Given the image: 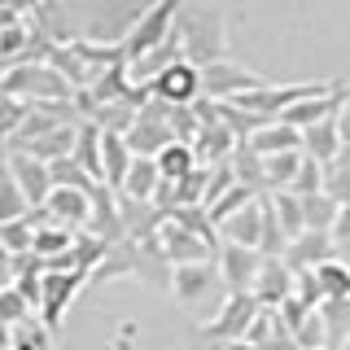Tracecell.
I'll return each instance as SVG.
<instances>
[{"label": "cell", "instance_id": "cell-1", "mask_svg": "<svg viewBox=\"0 0 350 350\" xmlns=\"http://www.w3.org/2000/svg\"><path fill=\"white\" fill-rule=\"evenodd\" d=\"M175 40H180V57L193 66L224 62V14H215V9H184L175 18Z\"/></svg>", "mask_w": 350, "mask_h": 350}, {"label": "cell", "instance_id": "cell-2", "mask_svg": "<svg viewBox=\"0 0 350 350\" xmlns=\"http://www.w3.org/2000/svg\"><path fill=\"white\" fill-rule=\"evenodd\" d=\"M254 315H258L254 293H228V298L219 302V311L202 324V337L206 342H219V346H237V342H245Z\"/></svg>", "mask_w": 350, "mask_h": 350}, {"label": "cell", "instance_id": "cell-3", "mask_svg": "<svg viewBox=\"0 0 350 350\" xmlns=\"http://www.w3.org/2000/svg\"><path fill=\"white\" fill-rule=\"evenodd\" d=\"M175 18H180V0H158L145 18L131 27V36L123 40L127 62L131 57H145V53H153V49H162V44L175 36Z\"/></svg>", "mask_w": 350, "mask_h": 350}, {"label": "cell", "instance_id": "cell-4", "mask_svg": "<svg viewBox=\"0 0 350 350\" xmlns=\"http://www.w3.org/2000/svg\"><path fill=\"white\" fill-rule=\"evenodd\" d=\"M153 237H158V250L171 267H184V262H215V241L189 232V228L175 224V219H162Z\"/></svg>", "mask_w": 350, "mask_h": 350}, {"label": "cell", "instance_id": "cell-5", "mask_svg": "<svg viewBox=\"0 0 350 350\" xmlns=\"http://www.w3.org/2000/svg\"><path fill=\"white\" fill-rule=\"evenodd\" d=\"M167 289L180 298L184 306H197V302H206V298H228V289H224V280H219V267L215 262H184V267H171V284Z\"/></svg>", "mask_w": 350, "mask_h": 350}, {"label": "cell", "instance_id": "cell-6", "mask_svg": "<svg viewBox=\"0 0 350 350\" xmlns=\"http://www.w3.org/2000/svg\"><path fill=\"white\" fill-rule=\"evenodd\" d=\"M262 83H267V79H258L254 70L232 66V62L202 66V96H211V101H237V96L254 92V88H262Z\"/></svg>", "mask_w": 350, "mask_h": 350}, {"label": "cell", "instance_id": "cell-7", "mask_svg": "<svg viewBox=\"0 0 350 350\" xmlns=\"http://www.w3.org/2000/svg\"><path fill=\"white\" fill-rule=\"evenodd\" d=\"M215 267H219V280H224L228 293H250V289H254V280H258L262 254H258V250H245V245L224 241V245L215 250Z\"/></svg>", "mask_w": 350, "mask_h": 350}, {"label": "cell", "instance_id": "cell-8", "mask_svg": "<svg viewBox=\"0 0 350 350\" xmlns=\"http://www.w3.org/2000/svg\"><path fill=\"white\" fill-rule=\"evenodd\" d=\"M153 96L158 101H167V105H197L202 101V66H193V62H171L167 70L153 79Z\"/></svg>", "mask_w": 350, "mask_h": 350}, {"label": "cell", "instance_id": "cell-9", "mask_svg": "<svg viewBox=\"0 0 350 350\" xmlns=\"http://www.w3.org/2000/svg\"><path fill=\"white\" fill-rule=\"evenodd\" d=\"M96 189V184H92ZM92 189H66V184H53L49 202H44V215L57 228H88L92 224Z\"/></svg>", "mask_w": 350, "mask_h": 350}, {"label": "cell", "instance_id": "cell-10", "mask_svg": "<svg viewBox=\"0 0 350 350\" xmlns=\"http://www.w3.org/2000/svg\"><path fill=\"white\" fill-rule=\"evenodd\" d=\"M9 171H14V180H18L22 197H27V206H44V202H49V193H53L49 162H40V158H31V153L14 149V153H9Z\"/></svg>", "mask_w": 350, "mask_h": 350}, {"label": "cell", "instance_id": "cell-11", "mask_svg": "<svg viewBox=\"0 0 350 350\" xmlns=\"http://www.w3.org/2000/svg\"><path fill=\"white\" fill-rule=\"evenodd\" d=\"M79 293V271H44L40 280V311H44V324L57 328L62 315H66V302Z\"/></svg>", "mask_w": 350, "mask_h": 350}, {"label": "cell", "instance_id": "cell-12", "mask_svg": "<svg viewBox=\"0 0 350 350\" xmlns=\"http://www.w3.org/2000/svg\"><path fill=\"white\" fill-rule=\"evenodd\" d=\"M284 267L298 276V271H315L320 262L333 258V237L328 232H302V237H293L289 245H284Z\"/></svg>", "mask_w": 350, "mask_h": 350}, {"label": "cell", "instance_id": "cell-13", "mask_svg": "<svg viewBox=\"0 0 350 350\" xmlns=\"http://www.w3.org/2000/svg\"><path fill=\"white\" fill-rule=\"evenodd\" d=\"M262 202H267V193L254 197V202H245L237 215H228L224 224H219V237L232 241V245L258 250V241H262Z\"/></svg>", "mask_w": 350, "mask_h": 350}, {"label": "cell", "instance_id": "cell-14", "mask_svg": "<svg viewBox=\"0 0 350 350\" xmlns=\"http://www.w3.org/2000/svg\"><path fill=\"white\" fill-rule=\"evenodd\" d=\"M250 293H254V302L267 306V311H276L284 298H293V271L284 267V258H262L258 280H254Z\"/></svg>", "mask_w": 350, "mask_h": 350}, {"label": "cell", "instance_id": "cell-15", "mask_svg": "<svg viewBox=\"0 0 350 350\" xmlns=\"http://www.w3.org/2000/svg\"><path fill=\"white\" fill-rule=\"evenodd\" d=\"M245 149H254L258 158H271V153H289V149H302V131L280 123V118H267L262 127H254L245 140H241Z\"/></svg>", "mask_w": 350, "mask_h": 350}, {"label": "cell", "instance_id": "cell-16", "mask_svg": "<svg viewBox=\"0 0 350 350\" xmlns=\"http://www.w3.org/2000/svg\"><path fill=\"white\" fill-rule=\"evenodd\" d=\"M131 158H136V153L127 149V140L118 136V131H101V184H105L109 193L123 189Z\"/></svg>", "mask_w": 350, "mask_h": 350}, {"label": "cell", "instance_id": "cell-17", "mask_svg": "<svg viewBox=\"0 0 350 350\" xmlns=\"http://www.w3.org/2000/svg\"><path fill=\"white\" fill-rule=\"evenodd\" d=\"M342 149H346V145H342V136H337V114L302 131V153H306L311 162H320V167H328V162H333Z\"/></svg>", "mask_w": 350, "mask_h": 350}, {"label": "cell", "instance_id": "cell-18", "mask_svg": "<svg viewBox=\"0 0 350 350\" xmlns=\"http://www.w3.org/2000/svg\"><path fill=\"white\" fill-rule=\"evenodd\" d=\"M162 189V175H158V162L153 158H131V167H127V180H123V193L127 202H153Z\"/></svg>", "mask_w": 350, "mask_h": 350}, {"label": "cell", "instance_id": "cell-19", "mask_svg": "<svg viewBox=\"0 0 350 350\" xmlns=\"http://www.w3.org/2000/svg\"><path fill=\"white\" fill-rule=\"evenodd\" d=\"M298 167H302V149L262 158V189H267V193H284L293 184V175H298Z\"/></svg>", "mask_w": 350, "mask_h": 350}, {"label": "cell", "instance_id": "cell-20", "mask_svg": "<svg viewBox=\"0 0 350 350\" xmlns=\"http://www.w3.org/2000/svg\"><path fill=\"white\" fill-rule=\"evenodd\" d=\"M311 276H315V284H320V298H324V302L350 298V262L328 258V262H320V267L311 271Z\"/></svg>", "mask_w": 350, "mask_h": 350}, {"label": "cell", "instance_id": "cell-21", "mask_svg": "<svg viewBox=\"0 0 350 350\" xmlns=\"http://www.w3.org/2000/svg\"><path fill=\"white\" fill-rule=\"evenodd\" d=\"M153 162H158V175H162V180H171V184L202 167V162H197V153H193V145H184V140H171V145L162 149Z\"/></svg>", "mask_w": 350, "mask_h": 350}, {"label": "cell", "instance_id": "cell-22", "mask_svg": "<svg viewBox=\"0 0 350 350\" xmlns=\"http://www.w3.org/2000/svg\"><path fill=\"white\" fill-rule=\"evenodd\" d=\"M27 197H22L14 171H9V158H0V228L14 224V219H27Z\"/></svg>", "mask_w": 350, "mask_h": 350}, {"label": "cell", "instance_id": "cell-23", "mask_svg": "<svg viewBox=\"0 0 350 350\" xmlns=\"http://www.w3.org/2000/svg\"><path fill=\"white\" fill-rule=\"evenodd\" d=\"M337 211H342V206H337L328 193H311V197H302V219H306V232H333Z\"/></svg>", "mask_w": 350, "mask_h": 350}, {"label": "cell", "instance_id": "cell-24", "mask_svg": "<svg viewBox=\"0 0 350 350\" xmlns=\"http://www.w3.org/2000/svg\"><path fill=\"white\" fill-rule=\"evenodd\" d=\"M320 315H324L328 350H342V346L350 342V298H342V302H324Z\"/></svg>", "mask_w": 350, "mask_h": 350}, {"label": "cell", "instance_id": "cell-25", "mask_svg": "<svg viewBox=\"0 0 350 350\" xmlns=\"http://www.w3.org/2000/svg\"><path fill=\"white\" fill-rule=\"evenodd\" d=\"M267 202H271V211H276V219H280V228H284V237H289V241L306 232L302 197H293V193H267Z\"/></svg>", "mask_w": 350, "mask_h": 350}, {"label": "cell", "instance_id": "cell-26", "mask_svg": "<svg viewBox=\"0 0 350 350\" xmlns=\"http://www.w3.org/2000/svg\"><path fill=\"white\" fill-rule=\"evenodd\" d=\"M324 193L333 197L337 206H350V149H342L324 167Z\"/></svg>", "mask_w": 350, "mask_h": 350}, {"label": "cell", "instance_id": "cell-27", "mask_svg": "<svg viewBox=\"0 0 350 350\" xmlns=\"http://www.w3.org/2000/svg\"><path fill=\"white\" fill-rule=\"evenodd\" d=\"M9 350H53V337H49V324L40 320H22L9 328Z\"/></svg>", "mask_w": 350, "mask_h": 350}, {"label": "cell", "instance_id": "cell-28", "mask_svg": "<svg viewBox=\"0 0 350 350\" xmlns=\"http://www.w3.org/2000/svg\"><path fill=\"white\" fill-rule=\"evenodd\" d=\"M289 342L298 350H328V333H324V315L320 311H306L302 324L289 333Z\"/></svg>", "mask_w": 350, "mask_h": 350}, {"label": "cell", "instance_id": "cell-29", "mask_svg": "<svg viewBox=\"0 0 350 350\" xmlns=\"http://www.w3.org/2000/svg\"><path fill=\"white\" fill-rule=\"evenodd\" d=\"M75 245L70 228H36V241H31V254H40L44 262H53V254H66Z\"/></svg>", "mask_w": 350, "mask_h": 350}, {"label": "cell", "instance_id": "cell-30", "mask_svg": "<svg viewBox=\"0 0 350 350\" xmlns=\"http://www.w3.org/2000/svg\"><path fill=\"white\" fill-rule=\"evenodd\" d=\"M27 311H31V298L18 289V284H0V324L5 328H14L27 320Z\"/></svg>", "mask_w": 350, "mask_h": 350}, {"label": "cell", "instance_id": "cell-31", "mask_svg": "<svg viewBox=\"0 0 350 350\" xmlns=\"http://www.w3.org/2000/svg\"><path fill=\"white\" fill-rule=\"evenodd\" d=\"M284 193H293V197H311V193H324V167L320 162H311L302 153V167H298V175H293V184Z\"/></svg>", "mask_w": 350, "mask_h": 350}, {"label": "cell", "instance_id": "cell-32", "mask_svg": "<svg viewBox=\"0 0 350 350\" xmlns=\"http://www.w3.org/2000/svg\"><path fill=\"white\" fill-rule=\"evenodd\" d=\"M0 241L14 254H31V241H36V219H14V224L0 228Z\"/></svg>", "mask_w": 350, "mask_h": 350}, {"label": "cell", "instance_id": "cell-33", "mask_svg": "<svg viewBox=\"0 0 350 350\" xmlns=\"http://www.w3.org/2000/svg\"><path fill=\"white\" fill-rule=\"evenodd\" d=\"M333 258H342V262H350V206H342L337 211V224H333Z\"/></svg>", "mask_w": 350, "mask_h": 350}, {"label": "cell", "instance_id": "cell-34", "mask_svg": "<svg viewBox=\"0 0 350 350\" xmlns=\"http://www.w3.org/2000/svg\"><path fill=\"white\" fill-rule=\"evenodd\" d=\"M27 31L22 27H0V57H9V53H22L27 49Z\"/></svg>", "mask_w": 350, "mask_h": 350}, {"label": "cell", "instance_id": "cell-35", "mask_svg": "<svg viewBox=\"0 0 350 350\" xmlns=\"http://www.w3.org/2000/svg\"><path fill=\"white\" fill-rule=\"evenodd\" d=\"M337 136H342V145L350 149V96L342 101V109H337Z\"/></svg>", "mask_w": 350, "mask_h": 350}, {"label": "cell", "instance_id": "cell-36", "mask_svg": "<svg viewBox=\"0 0 350 350\" xmlns=\"http://www.w3.org/2000/svg\"><path fill=\"white\" fill-rule=\"evenodd\" d=\"M228 350H298L289 342V337H276V342H267V346H245V342H237V346H228Z\"/></svg>", "mask_w": 350, "mask_h": 350}, {"label": "cell", "instance_id": "cell-37", "mask_svg": "<svg viewBox=\"0 0 350 350\" xmlns=\"http://www.w3.org/2000/svg\"><path fill=\"white\" fill-rule=\"evenodd\" d=\"M0 350H9V328L0 324Z\"/></svg>", "mask_w": 350, "mask_h": 350}, {"label": "cell", "instance_id": "cell-38", "mask_svg": "<svg viewBox=\"0 0 350 350\" xmlns=\"http://www.w3.org/2000/svg\"><path fill=\"white\" fill-rule=\"evenodd\" d=\"M342 350H350V342H346V346H342Z\"/></svg>", "mask_w": 350, "mask_h": 350}]
</instances>
